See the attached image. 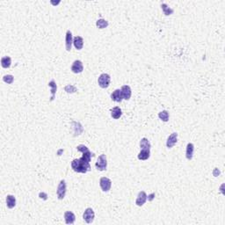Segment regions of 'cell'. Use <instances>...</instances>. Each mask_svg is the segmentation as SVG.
Returning a JSON list of instances; mask_svg holds the SVG:
<instances>
[{"mask_svg": "<svg viewBox=\"0 0 225 225\" xmlns=\"http://www.w3.org/2000/svg\"><path fill=\"white\" fill-rule=\"evenodd\" d=\"M150 150L149 149H142L139 154L137 156L139 160H147L150 158Z\"/></svg>", "mask_w": 225, "mask_h": 225, "instance_id": "cell-15", "label": "cell"}, {"mask_svg": "<svg viewBox=\"0 0 225 225\" xmlns=\"http://www.w3.org/2000/svg\"><path fill=\"white\" fill-rule=\"evenodd\" d=\"M177 141H178V134L174 132V133H172L171 136H169L168 139L166 141V147L168 149H172L176 144Z\"/></svg>", "mask_w": 225, "mask_h": 225, "instance_id": "cell-9", "label": "cell"}, {"mask_svg": "<svg viewBox=\"0 0 225 225\" xmlns=\"http://www.w3.org/2000/svg\"><path fill=\"white\" fill-rule=\"evenodd\" d=\"M122 115V109L119 108V107H115V108H113L111 109V116H112L113 119L118 120V119L121 118Z\"/></svg>", "mask_w": 225, "mask_h": 225, "instance_id": "cell-17", "label": "cell"}, {"mask_svg": "<svg viewBox=\"0 0 225 225\" xmlns=\"http://www.w3.org/2000/svg\"><path fill=\"white\" fill-rule=\"evenodd\" d=\"M64 90H65L68 93H74V92H77V88H76L74 85H72V84H68V85H66L65 87H64Z\"/></svg>", "mask_w": 225, "mask_h": 225, "instance_id": "cell-26", "label": "cell"}, {"mask_svg": "<svg viewBox=\"0 0 225 225\" xmlns=\"http://www.w3.org/2000/svg\"><path fill=\"white\" fill-rule=\"evenodd\" d=\"M158 117L161 121L164 122H167L169 121V112L166 110H164L158 113Z\"/></svg>", "mask_w": 225, "mask_h": 225, "instance_id": "cell-23", "label": "cell"}, {"mask_svg": "<svg viewBox=\"0 0 225 225\" xmlns=\"http://www.w3.org/2000/svg\"><path fill=\"white\" fill-rule=\"evenodd\" d=\"M84 70V65L83 62L80 60H76L73 62L72 65H71V71L75 74H78L81 73Z\"/></svg>", "mask_w": 225, "mask_h": 225, "instance_id": "cell-7", "label": "cell"}, {"mask_svg": "<svg viewBox=\"0 0 225 225\" xmlns=\"http://www.w3.org/2000/svg\"><path fill=\"white\" fill-rule=\"evenodd\" d=\"M39 197H40L41 199H43V200L46 201L48 199V194L45 193V192H40V193H39Z\"/></svg>", "mask_w": 225, "mask_h": 225, "instance_id": "cell-27", "label": "cell"}, {"mask_svg": "<svg viewBox=\"0 0 225 225\" xmlns=\"http://www.w3.org/2000/svg\"><path fill=\"white\" fill-rule=\"evenodd\" d=\"M96 26H97V28H99V29H104V28H108V21H107L106 19H99L97 20Z\"/></svg>", "mask_w": 225, "mask_h": 225, "instance_id": "cell-21", "label": "cell"}, {"mask_svg": "<svg viewBox=\"0 0 225 225\" xmlns=\"http://www.w3.org/2000/svg\"><path fill=\"white\" fill-rule=\"evenodd\" d=\"M73 45L76 49L81 50L84 47V39L81 36H76L73 39Z\"/></svg>", "mask_w": 225, "mask_h": 225, "instance_id": "cell-13", "label": "cell"}, {"mask_svg": "<svg viewBox=\"0 0 225 225\" xmlns=\"http://www.w3.org/2000/svg\"><path fill=\"white\" fill-rule=\"evenodd\" d=\"M11 64H12V58L10 56H4L1 58V65L3 68L5 69L10 68Z\"/></svg>", "mask_w": 225, "mask_h": 225, "instance_id": "cell-19", "label": "cell"}, {"mask_svg": "<svg viewBox=\"0 0 225 225\" xmlns=\"http://www.w3.org/2000/svg\"><path fill=\"white\" fill-rule=\"evenodd\" d=\"M147 201V194L144 191H141L138 195H137V198H136V204L138 207H142Z\"/></svg>", "mask_w": 225, "mask_h": 225, "instance_id": "cell-10", "label": "cell"}, {"mask_svg": "<svg viewBox=\"0 0 225 225\" xmlns=\"http://www.w3.org/2000/svg\"><path fill=\"white\" fill-rule=\"evenodd\" d=\"M13 80H14L13 76L12 75H5L4 76V78H3V81L8 84H12V83H13Z\"/></svg>", "mask_w": 225, "mask_h": 225, "instance_id": "cell-25", "label": "cell"}, {"mask_svg": "<svg viewBox=\"0 0 225 225\" xmlns=\"http://www.w3.org/2000/svg\"><path fill=\"white\" fill-rule=\"evenodd\" d=\"M73 44V36H72V33L70 30H68L66 32L65 36V48L67 51H70L71 50V47Z\"/></svg>", "mask_w": 225, "mask_h": 225, "instance_id": "cell-8", "label": "cell"}, {"mask_svg": "<svg viewBox=\"0 0 225 225\" xmlns=\"http://www.w3.org/2000/svg\"><path fill=\"white\" fill-rule=\"evenodd\" d=\"M110 82H111V77L108 74H107V73L101 74V75L99 76V78H98V85L101 88H103V89L108 88V86H109V84H110Z\"/></svg>", "mask_w": 225, "mask_h": 225, "instance_id": "cell-3", "label": "cell"}, {"mask_svg": "<svg viewBox=\"0 0 225 225\" xmlns=\"http://www.w3.org/2000/svg\"><path fill=\"white\" fill-rule=\"evenodd\" d=\"M64 220L66 224H73L75 222L76 216L71 211H66L64 213Z\"/></svg>", "mask_w": 225, "mask_h": 225, "instance_id": "cell-12", "label": "cell"}, {"mask_svg": "<svg viewBox=\"0 0 225 225\" xmlns=\"http://www.w3.org/2000/svg\"><path fill=\"white\" fill-rule=\"evenodd\" d=\"M95 167L98 169V171H100V172H103V171L107 170V167H108V161H107L106 155L102 154L98 157V161H97L96 164H95Z\"/></svg>", "mask_w": 225, "mask_h": 225, "instance_id": "cell-2", "label": "cell"}, {"mask_svg": "<svg viewBox=\"0 0 225 225\" xmlns=\"http://www.w3.org/2000/svg\"><path fill=\"white\" fill-rule=\"evenodd\" d=\"M161 8H162L163 12H164V13L165 14L166 16H168V15H171V14L173 13V9H172V8L168 7V5H166V4H162V5H161Z\"/></svg>", "mask_w": 225, "mask_h": 225, "instance_id": "cell-24", "label": "cell"}, {"mask_svg": "<svg viewBox=\"0 0 225 225\" xmlns=\"http://www.w3.org/2000/svg\"><path fill=\"white\" fill-rule=\"evenodd\" d=\"M94 217H95V213L92 208H86L84 212V215H83V218L85 222L87 223H92L94 221Z\"/></svg>", "mask_w": 225, "mask_h": 225, "instance_id": "cell-6", "label": "cell"}, {"mask_svg": "<svg viewBox=\"0 0 225 225\" xmlns=\"http://www.w3.org/2000/svg\"><path fill=\"white\" fill-rule=\"evenodd\" d=\"M6 206L8 208H13L16 206V198L13 195H7L6 196Z\"/></svg>", "mask_w": 225, "mask_h": 225, "instance_id": "cell-18", "label": "cell"}, {"mask_svg": "<svg viewBox=\"0 0 225 225\" xmlns=\"http://www.w3.org/2000/svg\"><path fill=\"white\" fill-rule=\"evenodd\" d=\"M77 150L82 152L83 156L80 158H76L72 160L71 162V168L73 171L78 173H86L91 170L90 162L92 159V152L84 144H79L77 147Z\"/></svg>", "mask_w": 225, "mask_h": 225, "instance_id": "cell-1", "label": "cell"}, {"mask_svg": "<svg viewBox=\"0 0 225 225\" xmlns=\"http://www.w3.org/2000/svg\"><path fill=\"white\" fill-rule=\"evenodd\" d=\"M121 91H122V98H123V99L128 100L129 98H131L132 91L129 85H123L122 87V89H121Z\"/></svg>", "mask_w": 225, "mask_h": 225, "instance_id": "cell-11", "label": "cell"}, {"mask_svg": "<svg viewBox=\"0 0 225 225\" xmlns=\"http://www.w3.org/2000/svg\"><path fill=\"white\" fill-rule=\"evenodd\" d=\"M140 147L142 149H149L150 150V142L147 138H142L140 142Z\"/></svg>", "mask_w": 225, "mask_h": 225, "instance_id": "cell-22", "label": "cell"}, {"mask_svg": "<svg viewBox=\"0 0 225 225\" xmlns=\"http://www.w3.org/2000/svg\"><path fill=\"white\" fill-rule=\"evenodd\" d=\"M193 151H194V145L192 142H188L187 145V150H186V157L188 160H192L193 157Z\"/></svg>", "mask_w": 225, "mask_h": 225, "instance_id": "cell-16", "label": "cell"}, {"mask_svg": "<svg viewBox=\"0 0 225 225\" xmlns=\"http://www.w3.org/2000/svg\"><path fill=\"white\" fill-rule=\"evenodd\" d=\"M99 186L103 192H108L112 187V180L107 177H102L99 179Z\"/></svg>", "mask_w": 225, "mask_h": 225, "instance_id": "cell-5", "label": "cell"}, {"mask_svg": "<svg viewBox=\"0 0 225 225\" xmlns=\"http://www.w3.org/2000/svg\"><path fill=\"white\" fill-rule=\"evenodd\" d=\"M66 191H67V187H66V182L64 179H62L56 190V195L59 200H62L66 195Z\"/></svg>", "mask_w": 225, "mask_h": 225, "instance_id": "cell-4", "label": "cell"}, {"mask_svg": "<svg viewBox=\"0 0 225 225\" xmlns=\"http://www.w3.org/2000/svg\"><path fill=\"white\" fill-rule=\"evenodd\" d=\"M48 86L51 88V99H50V101H53V100L55 99L56 90H57V85H56L55 80H51V81L48 83Z\"/></svg>", "mask_w": 225, "mask_h": 225, "instance_id": "cell-20", "label": "cell"}, {"mask_svg": "<svg viewBox=\"0 0 225 225\" xmlns=\"http://www.w3.org/2000/svg\"><path fill=\"white\" fill-rule=\"evenodd\" d=\"M111 98H112V101L114 102H122V91L120 89H116L112 94H111Z\"/></svg>", "mask_w": 225, "mask_h": 225, "instance_id": "cell-14", "label": "cell"}]
</instances>
